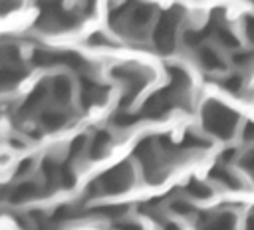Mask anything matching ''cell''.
Masks as SVG:
<instances>
[{
    "label": "cell",
    "mask_w": 254,
    "mask_h": 230,
    "mask_svg": "<svg viewBox=\"0 0 254 230\" xmlns=\"http://www.w3.org/2000/svg\"><path fill=\"white\" fill-rule=\"evenodd\" d=\"M234 63L242 69H250L254 67V52H238L234 54Z\"/></svg>",
    "instance_id": "17"
},
{
    "label": "cell",
    "mask_w": 254,
    "mask_h": 230,
    "mask_svg": "<svg viewBox=\"0 0 254 230\" xmlns=\"http://www.w3.org/2000/svg\"><path fill=\"white\" fill-rule=\"evenodd\" d=\"M210 176L214 178V180H218L220 184H224V186H228V188H238L240 186V182L236 180V176L234 174H230L222 165H218L216 169H212V172H210Z\"/></svg>",
    "instance_id": "15"
},
{
    "label": "cell",
    "mask_w": 254,
    "mask_h": 230,
    "mask_svg": "<svg viewBox=\"0 0 254 230\" xmlns=\"http://www.w3.org/2000/svg\"><path fill=\"white\" fill-rule=\"evenodd\" d=\"M236 216L234 212H214V214H204L198 218L196 226L198 230H234Z\"/></svg>",
    "instance_id": "8"
},
{
    "label": "cell",
    "mask_w": 254,
    "mask_h": 230,
    "mask_svg": "<svg viewBox=\"0 0 254 230\" xmlns=\"http://www.w3.org/2000/svg\"><path fill=\"white\" fill-rule=\"evenodd\" d=\"M107 85H101L89 77H83V83H81V103L83 107H91V105H99L105 101L107 97Z\"/></svg>",
    "instance_id": "9"
},
{
    "label": "cell",
    "mask_w": 254,
    "mask_h": 230,
    "mask_svg": "<svg viewBox=\"0 0 254 230\" xmlns=\"http://www.w3.org/2000/svg\"><path fill=\"white\" fill-rule=\"evenodd\" d=\"M244 139H246V141H254V123H250V125L246 127V131H244Z\"/></svg>",
    "instance_id": "22"
},
{
    "label": "cell",
    "mask_w": 254,
    "mask_h": 230,
    "mask_svg": "<svg viewBox=\"0 0 254 230\" xmlns=\"http://www.w3.org/2000/svg\"><path fill=\"white\" fill-rule=\"evenodd\" d=\"M220 85H222L226 91H230V93H238V91H240V87H242V79H240L238 75H230V77L222 79V81H220Z\"/></svg>",
    "instance_id": "18"
},
{
    "label": "cell",
    "mask_w": 254,
    "mask_h": 230,
    "mask_svg": "<svg viewBox=\"0 0 254 230\" xmlns=\"http://www.w3.org/2000/svg\"><path fill=\"white\" fill-rule=\"evenodd\" d=\"M171 208L177 212V214H189L192 208H190V204L187 202V200H183V198H177L173 204H171Z\"/></svg>",
    "instance_id": "19"
},
{
    "label": "cell",
    "mask_w": 254,
    "mask_h": 230,
    "mask_svg": "<svg viewBox=\"0 0 254 230\" xmlns=\"http://www.w3.org/2000/svg\"><path fill=\"white\" fill-rule=\"evenodd\" d=\"M244 32H246L248 40L254 44V18H252V16L246 18V22H244Z\"/></svg>",
    "instance_id": "21"
},
{
    "label": "cell",
    "mask_w": 254,
    "mask_h": 230,
    "mask_svg": "<svg viewBox=\"0 0 254 230\" xmlns=\"http://www.w3.org/2000/svg\"><path fill=\"white\" fill-rule=\"evenodd\" d=\"M238 125V113L232 111L230 107L222 105L220 101H206L202 107V127L204 131L220 137V139H230L236 131Z\"/></svg>",
    "instance_id": "2"
},
{
    "label": "cell",
    "mask_w": 254,
    "mask_h": 230,
    "mask_svg": "<svg viewBox=\"0 0 254 230\" xmlns=\"http://www.w3.org/2000/svg\"><path fill=\"white\" fill-rule=\"evenodd\" d=\"M111 77H115V79H121L123 83H125V87H127V91H125V95H123V101H121V109L125 107V105H129L131 103V97L133 95H137L147 83H149V79L153 77V73L143 65H135V63H129V65H117V67H113L111 71Z\"/></svg>",
    "instance_id": "5"
},
{
    "label": "cell",
    "mask_w": 254,
    "mask_h": 230,
    "mask_svg": "<svg viewBox=\"0 0 254 230\" xmlns=\"http://www.w3.org/2000/svg\"><path fill=\"white\" fill-rule=\"evenodd\" d=\"M32 61L36 65H67V67H73V69H85L87 61L79 56V54H73V52H50V50H38L34 52L32 56Z\"/></svg>",
    "instance_id": "7"
},
{
    "label": "cell",
    "mask_w": 254,
    "mask_h": 230,
    "mask_svg": "<svg viewBox=\"0 0 254 230\" xmlns=\"http://www.w3.org/2000/svg\"><path fill=\"white\" fill-rule=\"evenodd\" d=\"M65 123H67V115H65L64 111H44L42 117H40L42 129H46V131H50V133L62 129Z\"/></svg>",
    "instance_id": "12"
},
{
    "label": "cell",
    "mask_w": 254,
    "mask_h": 230,
    "mask_svg": "<svg viewBox=\"0 0 254 230\" xmlns=\"http://www.w3.org/2000/svg\"><path fill=\"white\" fill-rule=\"evenodd\" d=\"M119 230H141V228H139L137 224H133V222H123Z\"/></svg>",
    "instance_id": "23"
},
{
    "label": "cell",
    "mask_w": 254,
    "mask_h": 230,
    "mask_svg": "<svg viewBox=\"0 0 254 230\" xmlns=\"http://www.w3.org/2000/svg\"><path fill=\"white\" fill-rule=\"evenodd\" d=\"M198 63H200L202 69H208V71H220V69H224L222 58L214 50H210L206 46H200L198 48Z\"/></svg>",
    "instance_id": "10"
},
{
    "label": "cell",
    "mask_w": 254,
    "mask_h": 230,
    "mask_svg": "<svg viewBox=\"0 0 254 230\" xmlns=\"http://www.w3.org/2000/svg\"><path fill=\"white\" fill-rule=\"evenodd\" d=\"M185 190H187L189 196H196V198H206V196H210V192H212L206 182L196 180V178H192V180L185 186Z\"/></svg>",
    "instance_id": "16"
},
{
    "label": "cell",
    "mask_w": 254,
    "mask_h": 230,
    "mask_svg": "<svg viewBox=\"0 0 254 230\" xmlns=\"http://www.w3.org/2000/svg\"><path fill=\"white\" fill-rule=\"evenodd\" d=\"M38 190H40V186H38L36 182H32V180L18 182V184L14 186V190H12L10 200H12V202H26V200L34 198V196L38 194Z\"/></svg>",
    "instance_id": "13"
},
{
    "label": "cell",
    "mask_w": 254,
    "mask_h": 230,
    "mask_svg": "<svg viewBox=\"0 0 254 230\" xmlns=\"http://www.w3.org/2000/svg\"><path fill=\"white\" fill-rule=\"evenodd\" d=\"M50 91H52L54 99H58L60 103H67L69 97H71V83H69V77H65V75L54 77L52 83H50Z\"/></svg>",
    "instance_id": "11"
},
{
    "label": "cell",
    "mask_w": 254,
    "mask_h": 230,
    "mask_svg": "<svg viewBox=\"0 0 254 230\" xmlns=\"http://www.w3.org/2000/svg\"><path fill=\"white\" fill-rule=\"evenodd\" d=\"M93 2H95V0H83V10H85V14H91V10H93Z\"/></svg>",
    "instance_id": "24"
},
{
    "label": "cell",
    "mask_w": 254,
    "mask_h": 230,
    "mask_svg": "<svg viewBox=\"0 0 254 230\" xmlns=\"http://www.w3.org/2000/svg\"><path fill=\"white\" fill-rule=\"evenodd\" d=\"M242 167H244V169L254 176V151H250V153L242 159Z\"/></svg>",
    "instance_id": "20"
},
{
    "label": "cell",
    "mask_w": 254,
    "mask_h": 230,
    "mask_svg": "<svg viewBox=\"0 0 254 230\" xmlns=\"http://www.w3.org/2000/svg\"><path fill=\"white\" fill-rule=\"evenodd\" d=\"M153 14H155V8L151 4L139 2V0H129L111 12L109 26L115 32L125 34L129 38H143Z\"/></svg>",
    "instance_id": "1"
},
{
    "label": "cell",
    "mask_w": 254,
    "mask_h": 230,
    "mask_svg": "<svg viewBox=\"0 0 254 230\" xmlns=\"http://www.w3.org/2000/svg\"><path fill=\"white\" fill-rule=\"evenodd\" d=\"M133 184V171L129 163H121L113 169H109L107 172H103L97 180L91 182V188L95 192H103V194H117V192H125L127 188H131Z\"/></svg>",
    "instance_id": "6"
},
{
    "label": "cell",
    "mask_w": 254,
    "mask_h": 230,
    "mask_svg": "<svg viewBox=\"0 0 254 230\" xmlns=\"http://www.w3.org/2000/svg\"><path fill=\"white\" fill-rule=\"evenodd\" d=\"M250 2H252V4H254V0H250Z\"/></svg>",
    "instance_id": "26"
},
{
    "label": "cell",
    "mask_w": 254,
    "mask_h": 230,
    "mask_svg": "<svg viewBox=\"0 0 254 230\" xmlns=\"http://www.w3.org/2000/svg\"><path fill=\"white\" fill-rule=\"evenodd\" d=\"M246 230H254V214H250V218H248V226H246Z\"/></svg>",
    "instance_id": "25"
},
{
    "label": "cell",
    "mask_w": 254,
    "mask_h": 230,
    "mask_svg": "<svg viewBox=\"0 0 254 230\" xmlns=\"http://www.w3.org/2000/svg\"><path fill=\"white\" fill-rule=\"evenodd\" d=\"M42 8V14L36 22V28L44 32H69L79 26V16L65 10L62 0H36Z\"/></svg>",
    "instance_id": "3"
},
{
    "label": "cell",
    "mask_w": 254,
    "mask_h": 230,
    "mask_svg": "<svg viewBox=\"0 0 254 230\" xmlns=\"http://www.w3.org/2000/svg\"><path fill=\"white\" fill-rule=\"evenodd\" d=\"M183 22V10L181 8H169L161 14L155 32H153V44L159 54H171L177 46V32Z\"/></svg>",
    "instance_id": "4"
},
{
    "label": "cell",
    "mask_w": 254,
    "mask_h": 230,
    "mask_svg": "<svg viewBox=\"0 0 254 230\" xmlns=\"http://www.w3.org/2000/svg\"><path fill=\"white\" fill-rule=\"evenodd\" d=\"M111 147V133L107 131H97L89 143V157H101L107 153Z\"/></svg>",
    "instance_id": "14"
}]
</instances>
